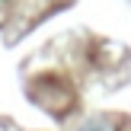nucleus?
I'll return each instance as SVG.
<instances>
[{
	"mask_svg": "<svg viewBox=\"0 0 131 131\" xmlns=\"http://www.w3.org/2000/svg\"><path fill=\"white\" fill-rule=\"evenodd\" d=\"M80 131H115V122L112 118H90Z\"/></svg>",
	"mask_w": 131,
	"mask_h": 131,
	"instance_id": "nucleus-1",
	"label": "nucleus"
}]
</instances>
